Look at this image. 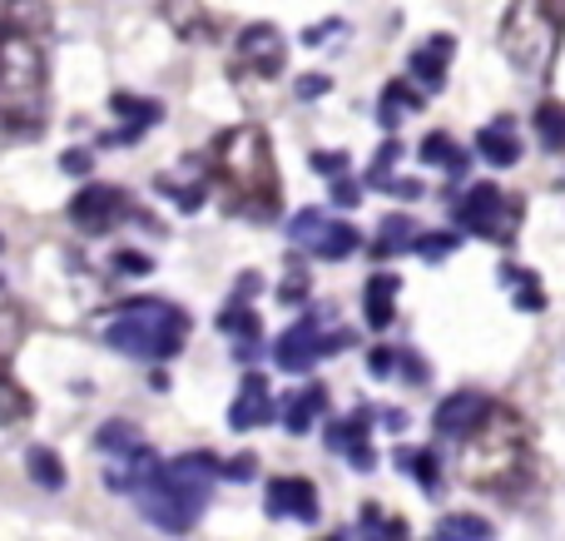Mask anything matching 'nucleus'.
<instances>
[{"label":"nucleus","instance_id":"13","mask_svg":"<svg viewBox=\"0 0 565 541\" xmlns=\"http://www.w3.org/2000/svg\"><path fill=\"white\" fill-rule=\"evenodd\" d=\"M264 512L274 522H318V487L308 477H274L264 492Z\"/></svg>","mask_w":565,"mask_h":541},{"label":"nucleus","instance_id":"27","mask_svg":"<svg viewBox=\"0 0 565 541\" xmlns=\"http://www.w3.org/2000/svg\"><path fill=\"white\" fill-rule=\"evenodd\" d=\"M25 467H30V482L45 487V492H60V487L70 482L65 463H60V453H50V447H30L25 453Z\"/></svg>","mask_w":565,"mask_h":541},{"label":"nucleus","instance_id":"44","mask_svg":"<svg viewBox=\"0 0 565 541\" xmlns=\"http://www.w3.org/2000/svg\"><path fill=\"white\" fill-rule=\"evenodd\" d=\"M367 368H372L377 378H392V368H397V348H372Z\"/></svg>","mask_w":565,"mask_h":541},{"label":"nucleus","instance_id":"1","mask_svg":"<svg viewBox=\"0 0 565 541\" xmlns=\"http://www.w3.org/2000/svg\"><path fill=\"white\" fill-rule=\"evenodd\" d=\"M461 477L481 497H501V502H516L521 492H531V482H536V443H531V427L516 407L487 403L481 423L461 437Z\"/></svg>","mask_w":565,"mask_h":541},{"label":"nucleus","instance_id":"43","mask_svg":"<svg viewBox=\"0 0 565 541\" xmlns=\"http://www.w3.org/2000/svg\"><path fill=\"white\" fill-rule=\"evenodd\" d=\"M397 368H402V378H407L412 388H422V383H427V363H422L417 353H397Z\"/></svg>","mask_w":565,"mask_h":541},{"label":"nucleus","instance_id":"30","mask_svg":"<svg viewBox=\"0 0 565 541\" xmlns=\"http://www.w3.org/2000/svg\"><path fill=\"white\" fill-rule=\"evenodd\" d=\"M431 541H491V527L481 522V517H471V512H451V517H441L437 522Z\"/></svg>","mask_w":565,"mask_h":541},{"label":"nucleus","instance_id":"26","mask_svg":"<svg viewBox=\"0 0 565 541\" xmlns=\"http://www.w3.org/2000/svg\"><path fill=\"white\" fill-rule=\"evenodd\" d=\"M501 284L511 288V304L526 308V314H541V308H546V294H541V278L531 274V268L521 274L516 264H507V268H501Z\"/></svg>","mask_w":565,"mask_h":541},{"label":"nucleus","instance_id":"4","mask_svg":"<svg viewBox=\"0 0 565 541\" xmlns=\"http://www.w3.org/2000/svg\"><path fill=\"white\" fill-rule=\"evenodd\" d=\"M218 482V457L214 453H184L174 463H159L145 482L135 487V507L169 537H189L194 522L204 517L209 492Z\"/></svg>","mask_w":565,"mask_h":541},{"label":"nucleus","instance_id":"29","mask_svg":"<svg viewBox=\"0 0 565 541\" xmlns=\"http://www.w3.org/2000/svg\"><path fill=\"white\" fill-rule=\"evenodd\" d=\"M358 527H362V541H407V522H402V517H387L377 502L362 507Z\"/></svg>","mask_w":565,"mask_h":541},{"label":"nucleus","instance_id":"38","mask_svg":"<svg viewBox=\"0 0 565 541\" xmlns=\"http://www.w3.org/2000/svg\"><path fill=\"white\" fill-rule=\"evenodd\" d=\"M312 169H318L322 179H342V169H348V155H342V149H318V155H312Z\"/></svg>","mask_w":565,"mask_h":541},{"label":"nucleus","instance_id":"2","mask_svg":"<svg viewBox=\"0 0 565 541\" xmlns=\"http://www.w3.org/2000/svg\"><path fill=\"white\" fill-rule=\"evenodd\" d=\"M204 165H209V189L234 219L268 224L278 214V165H274V145H268V135L258 125L224 129L214 139V149L204 155Z\"/></svg>","mask_w":565,"mask_h":541},{"label":"nucleus","instance_id":"21","mask_svg":"<svg viewBox=\"0 0 565 541\" xmlns=\"http://www.w3.org/2000/svg\"><path fill=\"white\" fill-rule=\"evenodd\" d=\"M218 328L234 338V358H238V363H254V358L264 353V338H258V333H264V323H258L254 308H234V304H228L224 318H218Z\"/></svg>","mask_w":565,"mask_h":541},{"label":"nucleus","instance_id":"24","mask_svg":"<svg viewBox=\"0 0 565 541\" xmlns=\"http://www.w3.org/2000/svg\"><path fill=\"white\" fill-rule=\"evenodd\" d=\"M427 105V95H417V89L407 85V79H392L387 89H382V105H377V125L382 129H397L402 115H412V109Z\"/></svg>","mask_w":565,"mask_h":541},{"label":"nucleus","instance_id":"25","mask_svg":"<svg viewBox=\"0 0 565 541\" xmlns=\"http://www.w3.org/2000/svg\"><path fill=\"white\" fill-rule=\"evenodd\" d=\"M397 473H407V477H417L422 482V492H437L441 487V463H437V453L431 447H397Z\"/></svg>","mask_w":565,"mask_h":541},{"label":"nucleus","instance_id":"18","mask_svg":"<svg viewBox=\"0 0 565 541\" xmlns=\"http://www.w3.org/2000/svg\"><path fill=\"white\" fill-rule=\"evenodd\" d=\"M105 487L109 492H119V497H135V487L145 482L149 473L159 467V457H154V447H145V443H135L129 453H119V457H105Z\"/></svg>","mask_w":565,"mask_h":541},{"label":"nucleus","instance_id":"36","mask_svg":"<svg viewBox=\"0 0 565 541\" xmlns=\"http://www.w3.org/2000/svg\"><path fill=\"white\" fill-rule=\"evenodd\" d=\"M397 155H402V145H397V139H387V145L377 149V159L367 165V174H362V179H367L372 189H387V184H392V165H397Z\"/></svg>","mask_w":565,"mask_h":541},{"label":"nucleus","instance_id":"47","mask_svg":"<svg viewBox=\"0 0 565 541\" xmlns=\"http://www.w3.org/2000/svg\"><path fill=\"white\" fill-rule=\"evenodd\" d=\"M318 541H348V537H338V532H332V537H318Z\"/></svg>","mask_w":565,"mask_h":541},{"label":"nucleus","instance_id":"28","mask_svg":"<svg viewBox=\"0 0 565 541\" xmlns=\"http://www.w3.org/2000/svg\"><path fill=\"white\" fill-rule=\"evenodd\" d=\"M20 338H25V308H20L15 298L0 288V363H10V358H15Z\"/></svg>","mask_w":565,"mask_h":541},{"label":"nucleus","instance_id":"14","mask_svg":"<svg viewBox=\"0 0 565 541\" xmlns=\"http://www.w3.org/2000/svg\"><path fill=\"white\" fill-rule=\"evenodd\" d=\"M487 403H491V397H487V393H477V388H461V393L441 397V407L431 413V433L447 437V443H461V437H467L471 427L481 423Z\"/></svg>","mask_w":565,"mask_h":541},{"label":"nucleus","instance_id":"42","mask_svg":"<svg viewBox=\"0 0 565 541\" xmlns=\"http://www.w3.org/2000/svg\"><path fill=\"white\" fill-rule=\"evenodd\" d=\"M292 89H298V99H322L332 89V79L328 75H298V85Z\"/></svg>","mask_w":565,"mask_h":541},{"label":"nucleus","instance_id":"40","mask_svg":"<svg viewBox=\"0 0 565 541\" xmlns=\"http://www.w3.org/2000/svg\"><path fill=\"white\" fill-rule=\"evenodd\" d=\"M218 477H228V482H248V477H258V463L244 453V457H234V463L218 467Z\"/></svg>","mask_w":565,"mask_h":541},{"label":"nucleus","instance_id":"31","mask_svg":"<svg viewBox=\"0 0 565 541\" xmlns=\"http://www.w3.org/2000/svg\"><path fill=\"white\" fill-rule=\"evenodd\" d=\"M422 165L451 169V179L467 174V155L457 149V139H451V135H427V139H422Z\"/></svg>","mask_w":565,"mask_h":541},{"label":"nucleus","instance_id":"19","mask_svg":"<svg viewBox=\"0 0 565 541\" xmlns=\"http://www.w3.org/2000/svg\"><path fill=\"white\" fill-rule=\"evenodd\" d=\"M451 50H457V40L451 35H431L422 50H412V60H407V70H412V79H417L422 89H441V79H447V65H451Z\"/></svg>","mask_w":565,"mask_h":541},{"label":"nucleus","instance_id":"8","mask_svg":"<svg viewBox=\"0 0 565 541\" xmlns=\"http://www.w3.org/2000/svg\"><path fill=\"white\" fill-rule=\"evenodd\" d=\"M328 318H332V304L318 308V314H308L302 323H292L288 333L278 338V343H274V363L282 368V373H308L322 353H342V348L352 343V333H342V328L332 338L322 333V323H328Z\"/></svg>","mask_w":565,"mask_h":541},{"label":"nucleus","instance_id":"9","mask_svg":"<svg viewBox=\"0 0 565 541\" xmlns=\"http://www.w3.org/2000/svg\"><path fill=\"white\" fill-rule=\"evenodd\" d=\"M234 79L238 85H264V79H278L288 70V40H282L278 25H248L234 45Z\"/></svg>","mask_w":565,"mask_h":541},{"label":"nucleus","instance_id":"37","mask_svg":"<svg viewBox=\"0 0 565 541\" xmlns=\"http://www.w3.org/2000/svg\"><path fill=\"white\" fill-rule=\"evenodd\" d=\"M278 304H282V308H288V304H308V268H302V264H292L288 274H282Z\"/></svg>","mask_w":565,"mask_h":541},{"label":"nucleus","instance_id":"10","mask_svg":"<svg viewBox=\"0 0 565 541\" xmlns=\"http://www.w3.org/2000/svg\"><path fill=\"white\" fill-rule=\"evenodd\" d=\"M288 238L298 248H308V254L328 258V264H338V258H352L358 254V229L342 224V219L322 214V209H298V214L288 219Z\"/></svg>","mask_w":565,"mask_h":541},{"label":"nucleus","instance_id":"46","mask_svg":"<svg viewBox=\"0 0 565 541\" xmlns=\"http://www.w3.org/2000/svg\"><path fill=\"white\" fill-rule=\"evenodd\" d=\"M115 268H119V274H149L154 264H149L145 254H119V258H115Z\"/></svg>","mask_w":565,"mask_h":541},{"label":"nucleus","instance_id":"16","mask_svg":"<svg viewBox=\"0 0 565 541\" xmlns=\"http://www.w3.org/2000/svg\"><path fill=\"white\" fill-rule=\"evenodd\" d=\"M154 189H159V194L174 199V204L184 209V214H194V209L209 199V165H204V155H189L184 165L174 169V174H159V179H154Z\"/></svg>","mask_w":565,"mask_h":541},{"label":"nucleus","instance_id":"17","mask_svg":"<svg viewBox=\"0 0 565 541\" xmlns=\"http://www.w3.org/2000/svg\"><path fill=\"white\" fill-rule=\"evenodd\" d=\"M109 109H115L125 125L109 129L105 145H135V139H145V129H154L159 119H164V109L154 105V99H139L129 95V89H119V95H109Z\"/></svg>","mask_w":565,"mask_h":541},{"label":"nucleus","instance_id":"45","mask_svg":"<svg viewBox=\"0 0 565 541\" xmlns=\"http://www.w3.org/2000/svg\"><path fill=\"white\" fill-rule=\"evenodd\" d=\"M332 204L352 209V204H358V184H352V179H332Z\"/></svg>","mask_w":565,"mask_h":541},{"label":"nucleus","instance_id":"6","mask_svg":"<svg viewBox=\"0 0 565 541\" xmlns=\"http://www.w3.org/2000/svg\"><path fill=\"white\" fill-rule=\"evenodd\" d=\"M561 40V15L556 0H507V20H501V50L511 65L526 75H551Z\"/></svg>","mask_w":565,"mask_h":541},{"label":"nucleus","instance_id":"7","mask_svg":"<svg viewBox=\"0 0 565 541\" xmlns=\"http://www.w3.org/2000/svg\"><path fill=\"white\" fill-rule=\"evenodd\" d=\"M521 214H526V199L507 194L501 184L467 189V199L457 204V224L477 238H491V244H511L521 229Z\"/></svg>","mask_w":565,"mask_h":541},{"label":"nucleus","instance_id":"34","mask_svg":"<svg viewBox=\"0 0 565 541\" xmlns=\"http://www.w3.org/2000/svg\"><path fill=\"white\" fill-rule=\"evenodd\" d=\"M412 234H417V229H412L402 214H392L387 224H382V234L372 238V258H392V254H402V248L412 244Z\"/></svg>","mask_w":565,"mask_h":541},{"label":"nucleus","instance_id":"22","mask_svg":"<svg viewBox=\"0 0 565 541\" xmlns=\"http://www.w3.org/2000/svg\"><path fill=\"white\" fill-rule=\"evenodd\" d=\"M278 413H282V427H288L292 437L312 433V423H318V417L328 413V388H318V383L302 388V393H298V397H288V403H282Z\"/></svg>","mask_w":565,"mask_h":541},{"label":"nucleus","instance_id":"35","mask_svg":"<svg viewBox=\"0 0 565 541\" xmlns=\"http://www.w3.org/2000/svg\"><path fill=\"white\" fill-rule=\"evenodd\" d=\"M536 129H541V145L556 155V149L565 145V115H561V105L556 99H546V105L536 109Z\"/></svg>","mask_w":565,"mask_h":541},{"label":"nucleus","instance_id":"23","mask_svg":"<svg viewBox=\"0 0 565 541\" xmlns=\"http://www.w3.org/2000/svg\"><path fill=\"white\" fill-rule=\"evenodd\" d=\"M397 278L392 274H377V278H367V288H362V314H367V323L372 328H387L392 318H397Z\"/></svg>","mask_w":565,"mask_h":541},{"label":"nucleus","instance_id":"20","mask_svg":"<svg viewBox=\"0 0 565 541\" xmlns=\"http://www.w3.org/2000/svg\"><path fill=\"white\" fill-rule=\"evenodd\" d=\"M477 155L487 159V165H497V169H511V165H516V159H521V135H516V119H511V115L491 119V125L477 135Z\"/></svg>","mask_w":565,"mask_h":541},{"label":"nucleus","instance_id":"15","mask_svg":"<svg viewBox=\"0 0 565 541\" xmlns=\"http://www.w3.org/2000/svg\"><path fill=\"white\" fill-rule=\"evenodd\" d=\"M274 393H268V378L264 373H244V388H238L234 407H228V427L234 433H254V427L274 423Z\"/></svg>","mask_w":565,"mask_h":541},{"label":"nucleus","instance_id":"3","mask_svg":"<svg viewBox=\"0 0 565 541\" xmlns=\"http://www.w3.org/2000/svg\"><path fill=\"white\" fill-rule=\"evenodd\" d=\"M50 119L45 40L0 30V139H35Z\"/></svg>","mask_w":565,"mask_h":541},{"label":"nucleus","instance_id":"32","mask_svg":"<svg viewBox=\"0 0 565 541\" xmlns=\"http://www.w3.org/2000/svg\"><path fill=\"white\" fill-rule=\"evenodd\" d=\"M135 443H139V427H135V423H125V417H115V423H105V427L95 433V453H105V457L129 453Z\"/></svg>","mask_w":565,"mask_h":541},{"label":"nucleus","instance_id":"39","mask_svg":"<svg viewBox=\"0 0 565 541\" xmlns=\"http://www.w3.org/2000/svg\"><path fill=\"white\" fill-rule=\"evenodd\" d=\"M60 169H65V174H79V179H85L89 169H95V155H89V149H65V155H60Z\"/></svg>","mask_w":565,"mask_h":541},{"label":"nucleus","instance_id":"41","mask_svg":"<svg viewBox=\"0 0 565 541\" xmlns=\"http://www.w3.org/2000/svg\"><path fill=\"white\" fill-rule=\"evenodd\" d=\"M258 288H264V274H254V268H248V274H238V284H234V308H248V298H254Z\"/></svg>","mask_w":565,"mask_h":541},{"label":"nucleus","instance_id":"33","mask_svg":"<svg viewBox=\"0 0 565 541\" xmlns=\"http://www.w3.org/2000/svg\"><path fill=\"white\" fill-rule=\"evenodd\" d=\"M461 248V234H451V229H431V234H412V254H422L427 264H441L447 254H457Z\"/></svg>","mask_w":565,"mask_h":541},{"label":"nucleus","instance_id":"12","mask_svg":"<svg viewBox=\"0 0 565 541\" xmlns=\"http://www.w3.org/2000/svg\"><path fill=\"white\" fill-rule=\"evenodd\" d=\"M372 423H377V407H358L352 417L328 423V447L348 457V467H358V473H372V467H377V453H372V437H367Z\"/></svg>","mask_w":565,"mask_h":541},{"label":"nucleus","instance_id":"11","mask_svg":"<svg viewBox=\"0 0 565 541\" xmlns=\"http://www.w3.org/2000/svg\"><path fill=\"white\" fill-rule=\"evenodd\" d=\"M129 214H135V204H129V194L115 184H85L70 199V224L89 238L115 234L119 224H129Z\"/></svg>","mask_w":565,"mask_h":541},{"label":"nucleus","instance_id":"5","mask_svg":"<svg viewBox=\"0 0 565 541\" xmlns=\"http://www.w3.org/2000/svg\"><path fill=\"white\" fill-rule=\"evenodd\" d=\"M105 343L115 353L145 358V363H164L189 343V314L164 298H135V304H119L109 314Z\"/></svg>","mask_w":565,"mask_h":541}]
</instances>
